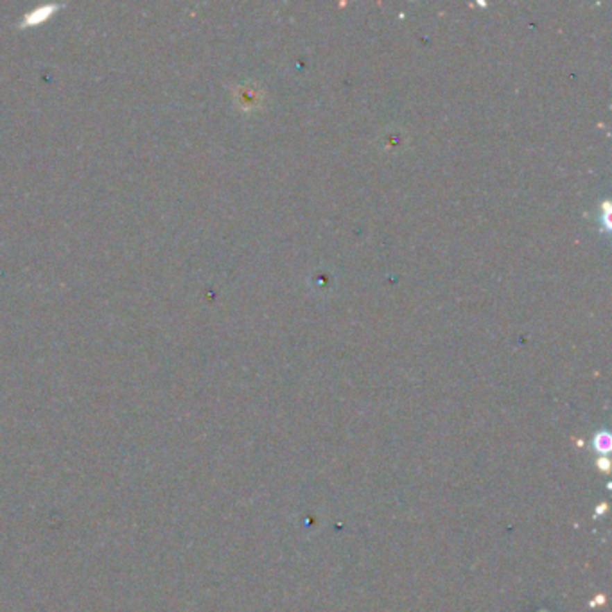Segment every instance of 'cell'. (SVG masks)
Returning a JSON list of instances; mask_svg holds the SVG:
<instances>
[{"instance_id": "6da1fadb", "label": "cell", "mask_w": 612, "mask_h": 612, "mask_svg": "<svg viewBox=\"0 0 612 612\" xmlns=\"http://www.w3.org/2000/svg\"><path fill=\"white\" fill-rule=\"evenodd\" d=\"M611 448H612V439H611V434L607 433V431H602V433H598L595 436V449L598 452H602V454H607L609 451H611Z\"/></svg>"}, {"instance_id": "7a4b0ae2", "label": "cell", "mask_w": 612, "mask_h": 612, "mask_svg": "<svg viewBox=\"0 0 612 612\" xmlns=\"http://www.w3.org/2000/svg\"><path fill=\"white\" fill-rule=\"evenodd\" d=\"M598 465H602V469H604V470H609V461L605 460V458H604V460H600Z\"/></svg>"}]
</instances>
